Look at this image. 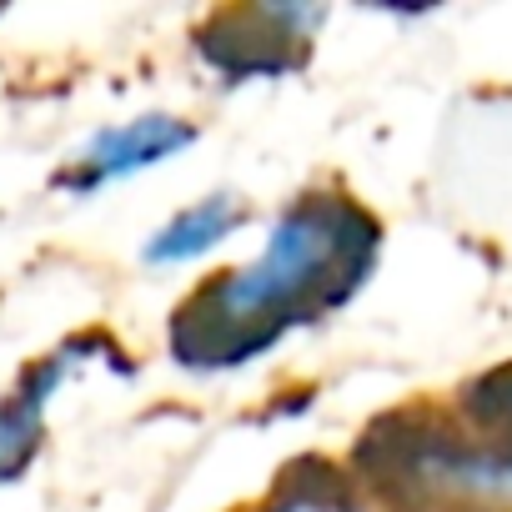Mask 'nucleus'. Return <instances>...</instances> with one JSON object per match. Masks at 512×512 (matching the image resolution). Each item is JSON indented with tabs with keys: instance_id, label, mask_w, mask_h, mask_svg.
Listing matches in <instances>:
<instances>
[{
	"instance_id": "1",
	"label": "nucleus",
	"mask_w": 512,
	"mask_h": 512,
	"mask_svg": "<svg viewBox=\"0 0 512 512\" xmlns=\"http://www.w3.org/2000/svg\"><path fill=\"white\" fill-rule=\"evenodd\" d=\"M352 226L357 211L352 206H332V201H302L292 206L262 241V251L246 267L226 272L216 282V292L206 297L221 327H251L282 317L287 307H297L312 287H322L337 262L352 246Z\"/></svg>"
},
{
	"instance_id": "2",
	"label": "nucleus",
	"mask_w": 512,
	"mask_h": 512,
	"mask_svg": "<svg viewBox=\"0 0 512 512\" xmlns=\"http://www.w3.org/2000/svg\"><path fill=\"white\" fill-rule=\"evenodd\" d=\"M196 141V126H186L181 116H136V121H121V126H106L96 131L76 161L61 171V186L71 196H86V191H101L106 181H126V176H141L161 161H171L176 151H186Z\"/></svg>"
},
{
	"instance_id": "3",
	"label": "nucleus",
	"mask_w": 512,
	"mask_h": 512,
	"mask_svg": "<svg viewBox=\"0 0 512 512\" xmlns=\"http://www.w3.org/2000/svg\"><path fill=\"white\" fill-rule=\"evenodd\" d=\"M246 221V206L236 196H206V201H191L186 211H176L161 231L146 236L141 256L151 267H181V262H196L211 246H221L231 231H241Z\"/></svg>"
},
{
	"instance_id": "4",
	"label": "nucleus",
	"mask_w": 512,
	"mask_h": 512,
	"mask_svg": "<svg viewBox=\"0 0 512 512\" xmlns=\"http://www.w3.org/2000/svg\"><path fill=\"white\" fill-rule=\"evenodd\" d=\"M61 372H66V362L36 367V372L26 377V387H21L6 407H0V477H16V472L31 462V452H36V442H41V417H46L51 392L61 387Z\"/></svg>"
},
{
	"instance_id": "5",
	"label": "nucleus",
	"mask_w": 512,
	"mask_h": 512,
	"mask_svg": "<svg viewBox=\"0 0 512 512\" xmlns=\"http://www.w3.org/2000/svg\"><path fill=\"white\" fill-rule=\"evenodd\" d=\"M277 512H357V507L332 502V497H292V502H282Z\"/></svg>"
}]
</instances>
